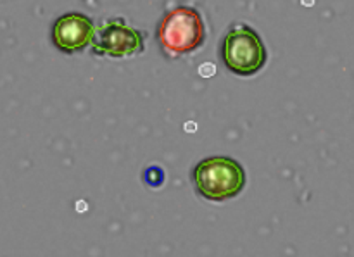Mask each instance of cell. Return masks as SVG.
I'll use <instances>...</instances> for the list:
<instances>
[{
	"instance_id": "cell-1",
	"label": "cell",
	"mask_w": 354,
	"mask_h": 257,
	"mask_svg": "<svg viewBox=\"0 0 354 257\" xmlns=\"http://www.w3.org/2000/svg\"><path fill=\"white\" fill-rule=\"evenodd\" d=\"M197 193L211 202H223L244 190L248 176L239 161L227 155H213L197 162L192 171Z\"/></svg>"
},
{
	"instance_id": "cell-2",
	"label": "cell",
	"mask_w": 354,
	"mask_h": 257,
	"mask_svg": "<svg viewBox=\"0 0 354 257\" xmlns=\"http://www.w3.org/2000/svg\"><path fill=\"white\" fill-rule=\"evenodd\" d=\"M156 37L166 55L180 57L203 47L206 41V26L196 7L178 6L162 16Z\"/></svg>"
},
{
	"instance_id": "cell-3",
	"label": "cell",
	"mask_w": 354,
	"mask_h": 257,
	"mask_svg": "<svg viewBox=\"0 0 354 257\" xmlns=\"http://www.w3.org/2000/svg\"><path fill=\"white\" fill-rule=\"evenodd\" d=\"M266 47L258 31L248 24H235L225 35L221 59L228 71L237 76H254L266 64Z\"/></svg>"
},
{
	"instance_id": "cell-4",
	"label": "cell",
	"mask_w": 354,
	"mask_h": 257,
	"mask_svg": "<svg viewBox=\"0 0 354 257\" xmlns=\"http://www.w3.org/2000/svg\"><path fill=\"white\" fill-rule=\"evenodd\" d=\"M92 45L95 55L114 59L130 57L144 52V33L127 24L123 17H113L97 28Z\"/></svg>"
},
{
	"instance_id": "cell-5",
	"label": "cell",
	"mask_w": 354,
	"mask_h": 257,
	"mask_svg": "<svg viewBox=\"0 0 354 257\" xmlns=\"http://www.w3.org/2000/svg\"><path fill=\"white\" fill-rule=\"evenodd\" d=\"M95 30L93 21L85 14H62L52 26V41L64 54H76L93 44Z\"/></svg>"
},
{
	"instance_id": "cell-6",
	"label": "cell",
	"mask_w": 354,
	"mask_h": 257,
	"mask_svg": "<svg viewBox=\"0 0 354 257\" xmlns=\"http://www.w3.org/2000/svg\"><path fill=\"white\" fill-rule=\"evenodd\" d=\"M199 73H201V76H204V78H209V76L214 75V66L213 64H203L199 68Z\"/></svg>"
},
{
	"instance_id": "cell-7",
	"label": "cell",
	"mask_w": 354,
	"mask_h": 257,
	"mask_svg": "<svg viewBox=\"0 0 354 257\" xmlns=\"http://www.w3.org/2000/svg\"><path fill=\"white\" fill-rule=\"evenodd\" d=\"M185 128H187V131H189V133H190V131L194 133V131H196V123H187Z\"/></svg>"
},
{
	"instance_id": "cell-8",
	"label": "cell",
	"mask_w": 354,
	"mask_h": 257,
	"mask_svg": "<svg viewBox=\"0 0 354 257\" xmlns=\"http://www.w3.org/2000/svg\"><path fill=\"white\" fill-rule=\"evenodd\" d=\"M301 2H303V6H306V7L315 6V0H301Z\"/></svg>"
},
{
	"instance_id": "cell-9",
	"label": "cell",
	"mask_w": 354,
	"mask_h": 257,
	"mask_svg": "<svg viewBox=\"0 0 354 257\" xmlns=\"http://www.w3.org/2000/svg\"><path fill=\"white\" fill-rule=\"evenodd\" d=\"M76 207H78V209H85V204H82V202H78V204H76Z\"/></svg>"
}]
</instances>
